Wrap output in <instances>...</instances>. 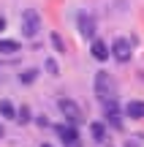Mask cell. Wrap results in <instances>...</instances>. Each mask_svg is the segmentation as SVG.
Instances as JSON below:
<instances>
[{
    "instance_id": "4",
    "label": "cell",
    "mask_w": 144,
    "mask_h": 147,
    "mask_svg": "<svg viewBox=\"0 0 144 147\" xmlns=\"http://www.w3.org/2000/svg\"><path fill=\"white\" fill-rule=\"evenodd\" d=\"M38 25H41V19H38L35 11H25V14H22V33H25L27 38H33L38 33Z\"/></svg>"
},
{
    "instance_id": "7",
    "label": "cell",
    "mask_w": 144,
    "mask_h": 147,
    "mask_svg": "<svg viewBox=\"0 0 144 147\" xmlns=\"http://www.w3.org/2000/svg\"><path fill=\"white\" fill-rule=\"evenodd\" d=\"M106 120L112 123L114 128L123 125V120H120V109H117V104H114V101H109V104H106Z\"/></svg>"
},
{
    "instance_id": "19",
    "label": "cell",
    "mask_w": 144,
    "mask_h": 147,
    "mask_svg": "<svg viewBox=\"0 0 144 147\" xmlns=\"http://www.w3.org/2000/svg\"><path fill=\"white\" fill-rule=\"evenodd\" d=\"M41 147H52V144H41Z\"/></svg>"
},
{
    "instance_id": "18",
    "label": "cell",
    "mask_w": 144,
    "mask_h": 147,
    "mask_svg": "<svg viewBox=\"0 0 144 147\" xmlns=\"http://www.w3.org/2000/svg\"><path fill=\"white\" fill-rule=\"evenodd\" d=\"M125 147H136V144H133V142H128V144H125Z\"/></svg>"
},
{
    "instance_id": "13",
    "label": "cell",
    "mask_w": 144,
    "mask_h": 147,
    "mask_svg": "<svg viewBox=\"0 0 144 147\" xmlns=\"http://www.w3.org/2000/svg\"><path fill=\"white\" fill-rule=\"evenodd\" d=\"M16 120H19V123H27V120H30V109H27V106H22V109L16 112Z\"/></svg>"
},
{
    "instance_id": "8",
    "label": "cell",
    "mask_w": 144,
    "mask_h": 147,
    "mask_svg": "<svg viewBox=\"0 0 144 147\" xmlns=\"http://www.w3.org/2000/svg\"><path fill=\"white\" fill-rule=\"evenodd\" d=\"M125 115L133 117V120H141L144 117V101H131V104L125 106Z\"/></svg>"
},
{
    "instance_id": "12",
    "label": "cell",
    "mask_w": 144,
    "mask_h": 147,
    "mask_svg": "<svg viewBox=\"0 0 144 147\" xmlns=\"http://www.w3.org/2000/svg\"><path fill=\"white\" fill-rule=\"evenodd\" d=\"M90 134H92L95 142H103V139H106V128H103V123H92V125H90Z\"/></svg>"
},
{
    "instance_id": "5",
    "label": "cell",
    "mask_w": 144,
    "mask_h": 147,
    "mask_svg": "<svg viewBox=\"0 0 144 147\" xmlns=\"http://www.w3.org/2000/svg\"><path fill=\"white\" fill-rule=\"evenodd\" d=\"M109 52L114 55V60H120V63H128L131 60V41H125V38H114L112 49Z\"/></svg>"
},
{
    "instance_id": "6",
    "label": "cell",
    "mask_w": 144,
    "mask_h": 147,
    "mask_svg": "<svg viewBox=\"0 0 144 147\" xmlns=\"http://www.w3.org/2000/svg\"><path fill=\"white\" fill-rule=\"evenodd\" d=\"M76 27H79V33L84 38H92V36H95V22H92L90 14H79V16H76Z\"/></svg>"
},
{
    "instance_id": "17",
    "label": "cell",
    "mask_w": 144,
    "mask_h": 147,
    "mask_svg": "<svg viewBox=\"0 0 144 147\" xmlns=\"http://www.w3.org/2000/svg\"><path fill=\"white\" fill-rule=\"evenodd\" d=\"M3 27H5V19H3V16H0V33H3Z\"/></svg>"
},
{
    "instance_id": "16",
    "label": "cell",
    "mask_w": 144,
    "mask_h": 147,
    "mask_svg": "<svg viewBox=\"0 0 144 147\" xmlns=\"http://www.w3.org/2000/svg\"><path fill=\"white\" fill-rule=\"evenodd\" d=\"M52 44H54V49H57V52H63V41H60L57 36H52Z\"/></svg>"
},
{
    "instance_id": "1",
    "label": "cell",
    "mask_w": 144,
    "mask_h": 147,
    "mask_svg": "<svg viewBox=\"0 0 144 147\" xmlns=\"http://www.w3.org/2000/svg\"><path fill=\"white\" fill-rule=\"evenodd\" d=\"M95 95L103 101V104H109V101H114V79L109 76L106 71L95 74Z\"/></svg>"
},
{
    "instance_id": "10",
    "label": "cell",
    "mask_w": 144,
    "mask_h": 147,
    "mask_svg": "<svg viewBox=\"0 0 144 147\" xmlns=\"http://www.w3.org/2000/svg\"><path fill=\"white\" fill-rule=\"evenodd\" d=\"M0 52H3V55L19 52V41H14V38H0Z\"/></svg>"
},
{
    "instance_id": "3",
    "label": "cell",
    "mask_w": 144,
    "mask_h": 147,
    "mask_svg": "<svg viewBox=\"0 0 144 147\" xmlns=\"http://www.w3.org/2000/svg\"><path fill=\"white\" fill-rule=\"evenodd\" d=\"M57 136L63 139L65 147H82V139H79L76 125H57Z\"/></svg>"
},
{
    "instance_id": "20",
    "label": "cell",
    "mask_w": 144,
    "mask_h": 147,
    "mask_svg": "<svg viewBox=\"0 0 144 147\" xmlns=\"http://www.w3.org/2000/svg\"><path fill=\"white\" fill-rule=\"evenodd\" d=\"M0 136H3V128H0Z\"/></svg>"
},
{
    "instance_id": "15",
    "label": "cell",
    "mask_w": 144,
    "mask_h": 147,
    "mask_svg": "<svg viewBox=\"0 0 144 147\" xmlns=\"http://www.w3.org/2000/svg\"><path fill=\"white\" fill-rule=\"evenodd\" d=\"M46 71L49 74H57V63H54V60H46Z\"/></svg>"
},
{
    "instance_id": "11",
    "label": "cell",
    "mask_w": 144,
    "mask_h": 147,
    "mask_svg": "<svg viewBox=\"0 0 144 147\" xmlns=\"http://www.w3.org/2000/svg\"><path fill=\"white\" fill-rule=\"evenodd\" d=\"M0 115H3L5 120H14V117H16L14 104H11V101H0Z\"/></svg>"
},
{
    "instance_id": "14",
    "label": "cell",
    "mask_w": 144,
    "mask_h": 147,
    "mask_svg": "<svg viewBox=\"0 0 144 147\" xmlns=\"http://www.w3.org/2000/svg\"><path fill=\"white\" fill-rule=\"evenodd\" d=\"M33 79H35V71H33V68H27L25 74H22V82H25V84H30Z\"/></svg>"
},
{
    "instance_id": "9",
    "label": "cell",
    "mask_w": 144,
    "mask_h": 147,
    "mask_svg": "<svg viewBox=\"0 0 144 147\" xmlns=\"http://www.w3.org/2000/svg\"><path fill=\"white\" fill-rule=\"evenodd\" d=\"M92 57H95V60H101V63L109 57V47H106L103 41H98V38L92 41Z\"/></svg>"
},
{
    "instance_id": "2",
    "label": "cell",
    "mask_w": 144,
    "mask_h": 147,
    "mask_svg": "<svg viewBox=\"0 0 144 147\" xmlns=\"http://www.w3.org/2000/svg\"><path fill=\"white\" fill-rule=\"evenodd\" d=\"M60 112H63V117L71 123V125H79L82 123V109H79V104H74L71 98H60Z\"/></svg>"
}]
</instances>
